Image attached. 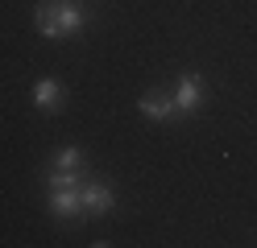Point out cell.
<instances>
[{
	"label": "cell",
	"instance_id": "1",
	"mask_svg": "<svg viewBox=\"0 0 257 248\" xmlns=\"http://www.w3.org/2000/svg\"><path fill=\"white\" fill-rule=\"evenodd\" d=\"M34 25L42 38H75L87 25L83 0H42L34 9Z\"/></svg>",
	"mask_w": 257,
	"mask_h": 248
},
{
	"label": "cell",
	"instance_id": "2",
	"mask_svg": "<svg viewBox=\"0 0 257 248\" xmlns=\"http://www.w3.org/2000/svg\"><path fill=\"white\" fill-rule=\"evenodd\" d=\"M174 108H179V120H191L203 108V75L199 71H183L174 83Z\"/></svg>",
	"mask_w": 257,
	"mask_h": 248
},
{
	"label": "cell",
	"instance_id": "3",
	"mask_svg": "<svg viewBox=\"0 0 257 248\" xmlns=\"http://www.w3.org/2000/svg\"><path fill=\"white\" fill-rule=\"evenodd\" d=\"M79 203H83L87 215L104 219V215H112V207H116V190H112L104 178H87L83 186H79Z\"/></svg>",
	"mask_w": 257,
	"mask_h": 248
},
{
	"label": "cell",
	"instance_id": "4",
	"mask_svg": "<svg viewBox=\"0 0 257 248\" xmlns=\"http://www.w3.org/2000/svg\"><path fill=\"white\" fill-rule=\"evenodd\" d=\"M137 112L146 116V120H179V108H174V91H162V87H154L137 99Z\"/></svg>",
	"mask_w": 257,
	"mask_h": 248
},
{
	"label": "cell",
	"instance_id": "5",
	"mask_svg": "<svg viewBox=\"0 0 257 248\" xmlns=\"http://www.w3.org/2000/svg\"><path fill=\"white\" fill-rule=\"evenodd\" d=\"M50 215H54V219L58 223H79V219H83V203H79V186H62V190H50Z\"/></svg>",
	"mask_w": 257,
	"mask_h": 248
},
{
	"label": "cell",
	"instance_id": "6",
	"mask_svg": "<svg viewBox=\"0 0 257 248\" xmlns=\"http://www.w3.org/2000/svg\"><path fill=\"white\" fill-rule=\"evenodd\" d=\"M62 104H67V87H62L58 79H38V83H34V108H38V112L50 116V112H58Z\"/></svg>",
	"mask_w": 257,
	"mask_h": 248
},
{
	"label": "cell",
	"instance_id": "7",
	"mask_svg": "<svg viewBox=\"0 0 257 248\" xmlns=\"http://www.w3.org/2000/svg\"><path fill=\"white\" fill-rule=\"evenodd\" d=\"M50 170H79V174H83L87 170V153L75 149V145H67V149H58V153L50 157Z\"/></svg>",
	"mask_w": 257,
	"mask_h": 248
}]
</instances>
